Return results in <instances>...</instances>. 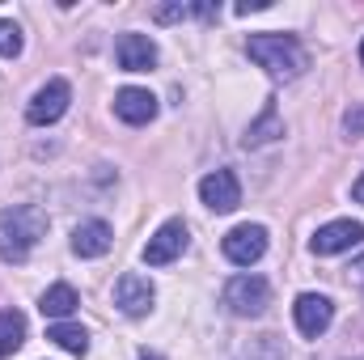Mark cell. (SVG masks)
Instances as JSON below:
<instances>
[{
    "label": "cell",
    "instance_id": "52a82bcc",
    "mask_svg": "<svg viewBox=\"0 0 364 360\" xmlns=\"http://www.w3.org/2000/svg\"><path fill=\"white\" fill-rule=\"evenodd\" d=\"M153 301H157V288H153L149 275H140V271L119 275V284H114V305H119L127 318H144V314L153 309Z\"/></svg>",
    "mask_w": 364,
    "mask_h": 360
},
{
    "label": "cell",
    "instance_id": "3957f363",
    "mask_svg": "<svg viewBox=\"0 0 364 360\" xmlns=\"http://www.w3.org/2000/svg\"><path fill=\"white\" fill-rule=\"evenodd\" d=\"M225 305H229V314H237V318H259V314L272 305V284H267L263 275H255V271L233 275V280L225 284Z\"/></svg>",
    "mask_w": 364,
    "mask_h": 360
},
{
    "label": "cell",
    "instance_id": "30bf717a",
    "mask_svg": "<svg viewBox=\"0 0 364 360\" xmlns=\"http://www.w3.org/2000/svg\"><path fill=\"white\" fill-rule=\"evenodd\" d=\"M182 250H186V225H182V221H166V225L149 238L144 263H149V268H166V263L178 259Z\"/></svg>",
    "mask_w": 364,
    "mask_h": 360
},
{
    "label": "cell",
    "instance_id": "5b68a950",
    "mask_svg": "<svg viewBox=\"0 0 364 360\" xmlns=\"http://www.w3.org/2000/svg\"><path fill=\"white\" fill-rule=\"evenodd\" d=\"M68 102H73V85L55 77V81H47L43 90L30 97V106H26V119H30L34 127H51L55 119H64Z\"/></svg>",
    "mask_w": 364,
    "mask_h": 360
},
{
    "label": "cell",
    "instance_id": "9c48e42d",
    "mask_svg": "<svg viewBox=\"0 0 364 360\" xmlns=\"http://www.w3.org/2000/svg\"><path fill=\"white\" fill-rule=\"evenodd\" d=\"M199 199L212 208V212H233L242 203V182L233 170H212L208 179L199 182Z\"/></svg>",
    "mask_w": 364,
    "mask_h": 360
},
{
    "label": "cell",
    "instance_id": "d6986e66",
    "mask_svg": "<svg viewBox=\"0 0 364 360\" xmlns=\"http://www.w3.org/2000/svg\"><path fill=\"white\" fill-rule=\"evenodd\" d=\"M343 132H348V136H364V102H356V106L343 115Z\"/></svg>",
    "mask_w": 364,
    "mask_h": 360
},
{
    "label": "cell",
    "instance_id": "603a6c76",
    "mask_svg": "<svg viewBox=\"0 0 364 360\" xmlns=\"http://www.w3.org/2000/svg\"><path fill=\"white\" fill-rule=\"evenodd\" d=\"M140 360H157V356H149V352H144V356H140Z\"/></svg>",
    "mask_w": 364,
    "mask_h": 360
},
{
    "label": "cell",
    "instance_id": "7a4b0ae2",
    "mask_svg": "<svg viewBox=\"0 0 364 360\" xmlns=\"http://www.w3.org/2000/svg\"><path fill=\"white\" fill-rule=\"evenodd\" d=\"M246 55H250L259 68H267L275 81H292V77H301V73L309 68L305 47H301L292 34H279V30L250 34V38H246Z\"/></svg>",
    "mask_w": 364,
    "mask_h": 360
},
{
    "label": "cell",
    "instance_id": "4fadbf2b",
    "mask_svg": "<svg viewBox=\"0 0 364 360\" xmlns=\"http://www.w3.org/2000/svg\"><path fill=\"white\" fill-rule=\"evenodd\" d=\"M110 225L106 221H81L77 229H73V255H81V259H102L106 250H110Z\"/></svg>",
    "mask_w": 364,
    "mask_h": 360
},
{
    "label": "cell",
    "instance_id": "ba28073f",
    "mask_svg": "<svg viewBox=\"0 0 364 360\" xmlns=\"http://www.w3.org/2000/svg\"><path fill=\"white\" fill-rule=\"evenodd\" d=\"M364 242V225L360 221H331V225H322L314 238H309V250L314 255H343V250H356Z\"/></svg>",
    "mask_w": 364,
    "mask_h": 360
},
{
    "label": "cell",
    "instance_id": "8fae6325",
    "mask_svg": "<svg viewBox=\"0 0 364 360\" xmlns=\"http://www.w3.org/2000/svg\"><path fill=\"white\" fill-rule=\"evenodd\" d=\"M114 115L127 123V127H144L157 119V97L140 85H127V90L114 93Z\"/></svg>",
    "mask_w": 364,
    "mask_h": 360
},
{
    "label": "cell",
    "instance_id": "cb8c5ba5",
    "mask_svg": "<svg viewBox=\"0 0 364 360\" xmlns=\"http://www.w3.org/2000/svg\"><path fill=\"white\" fill-rule=\"evenodd\" d=\"M360 64H364V43H360Z\"/></svg>",
    "mask_w": 364,
    "mask_h": 360
},
{
    "label": "cell",
    "instance_id": "277c9868",
    "mask_svg": "<svg viewBox=\"0 0 364 360\" xmlns=\"http://www.w3.org/2000/svg\"><path fill=\"white\" fill-rule=\"evenodd\" d=\"M225 259L237 263V268H255L263 255H267V229L263 225H237L225 233Z\"/></svg>",
    "mask_w": 364,
    "mask_h": 360
},
{
    "label": "cell",
    "instance_id": "44dd1931",
    "mask_svg": "<svg viewBox=\"0 0 364 360\" xmlns=\"http://www.w3.org/2000/svg\"><path fill=\"white\" fill-rule=\"evenodd\" d=\"M259 9H272V0H242V4H237L242 17H246V13H259Z\"/></svg>",
    "mask_w": 364,
    "mask_h": 360
},
{
    "label": "cell",
    "instance_id": "5bb4252c",
    "mask_svg": "<svg viewBox=\"0 0 364 360\" xmlns=\"http://www.w3.org/2000/svg\"><path fill=\"white\" fill-rule=\"evenodd\" d=\"M77 305H81V297H77L73 284H51V288L43 292V301H38L43 318H51V322H68V318L77 314Z\"/></svg>",
    "mask_w": 364,
    "mask_h": 360
},
{
    "label": "cell",
    "instance_id": "7c38bea8",
    "mask_svg": "<svg viewBox=\"0 0 364 360\" xmlns=\"http://www.w3.org/2000/svg\"><path fill=\"white\" fill-rule=\"evenodd\" d=\"M114 60L123 73H149L157 64V43L149 34H123L114 43Z\"/></svg>",
    "mask_w": 364,
    "mask_h": 360
},
{
    "label": "cell",
    "instance_id": "ffe728a7",
    "mask_svg": "<svg viewBox=\"0 0 364 360\" xmlns=\"http://www.w3.org/2000/svg\"><path fill=\"white\" fill-rule=\"evenodd\" d=\"M153 17L157 21H182V17H191V4H157Z\"/></svg>",
    "mask_w": 364,
    "mask_h": 360
},
{
    "label": "cell",
    "instance_id": "2e32d148",
    "mask_svg": "<svg viewBox=\"0 0 364 360\" xmlns=\"http://www.w3.org/2000/svg\"><path fill=\"white\" fill-rule=\"evenodd\" d=\"M47 339L60 344V348L73 352V356H85V352H90V335H85V327H77V322H51V327H47Z\"/></svg>",
    "mask_w": 364,
    "mask_h": 360
},
{
    "label": "cell",
    "instance_id": "8992f818",
    "mask_svg": "<svg viewBox=\"0 0 364 360\" xmlns=\"http://www.w3.org/2000/svg\"><path fill=\"white\" fill-rule=\"evenodd\" d=\"M292 318H296V331H301L305 339H318V335L331 331L335 305H331V297H322V292H301L296 305H292Z\"/></svg>",
    "mask_w": 364,
    "mask_h": 360
},
{
    "label": "cell",
    "instance_id": "e0dca14e",
    "mask_svg": "<svg viewBox=\"0 0 364 360\" xmlns=\"http://www.w3.org/2000/svg\"><path fill=\"white\" fill-rule=\"evenodd\" d=\"M26 344V318L17 309H0V360H9Z\"/></svg>",
    "mask_w": 364,
    "mask_h": 360
},
{
    "label": "cell",
    "instance_id": "7402d4cb",
    "mask_svg": "<svg viewBox=\"0 0 364 360\" xmlns=\"http://www.w3.org/2000/svg\"><path fill=\"white\" fill-rule=\"evenodd\" d=\"M352 199H356V203H364V174L352 182Z\"/></svg>",
    "mask_w": 364,
    "mask_h": 360
},
{
    "label": "cell",
    "instance_id": "9a60e30c",
    "mask_svg": "<svg viewBox=\"0 0 364 360\" xmlns=\"http://www.w3.org/2000/svg\"><path fill=\"white\" fill-rule=\"evenodd\" d=\"M275 136H284V123H279V115H275V102H267V106H263V119L246 127L242 144H246V149H259V144H272Z\"/></svg>",
    "mask_w": 364,
    "mask_h": 360
},
{
    "label": "cell",
    "instance_id": "ac0fdd59",
    "mask_svg": "<svg viewBox=\"0 0 364 360\" xmlns=\"http://www.w3.org/2000/svg\"><path fill=\"white\" fill-rule=\"evenodd\" d=\"M0 55H4V60L21 55V30H17L13 21H4V17H0Z\"/></svg>",
    "mask_w": 364,
    "mask_h": 360
},
{
    "label": "cell",
    "instance_id": "6da1fadb",
    "mask_svg": "<svg viewBox=\"0 0 364 360\" xmlns=\"http://www.w3.org/2000/svg\"><path fill=\"white\" fill-rule=\"evenodd\" d=\"M47 212L38 203H13L0 212V259L4 263H26L34 246L47 238Z\"/></svg>",
    "mask_w": 364,
    "mask_h": 360
}]
</instances>
